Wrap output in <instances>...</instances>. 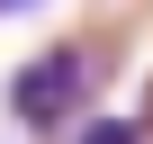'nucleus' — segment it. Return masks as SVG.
I'll use <instances>...</instances> for the list:
<instances>
[{"label": "nucleus", "mask_w": 153, "mask_h": 144, "mask_svg": "<svg viewBox=\"0 0 153 144\" xmlns=\"http://www.w3.org/2000/svg\"><path fill=\"white\" fill-rule=\"evenodd\" d=\"M72 144H144V117H81Z\"/></svg>", "instance_id": "f03ea898"}, {"label": "nucleus", "mask_w": 153, "mask_h": 144, "mask_svg": "<svg viewBox=\"0 0 153 144\" xmlns=\"http://www.w3.org/2000/svg\"><path fill=\"white\" fill-rule=\"evenodd\" d=\"M9 9H36V0H0V18H9Z\"/></svg>", "instance_id": "7ed1b4c3"}, {"label": "nucleus", "mask_w": 153, "mask_h": 144, "mask_svg": "<svg viewBox=\"0 0 153 144\" xmlns=\"http://www.w3.org/2000/svg\"><path fill=\"white\" fill-rule=\"evenodd\" d=\"M99 63H108V45L63 36V45H45L36 63H18V72H9L0 108H9L27 135H63V126H81V99H90V81H99Z\"/></svg>", "instance_id": "f257e3e1"}]
</instances>
